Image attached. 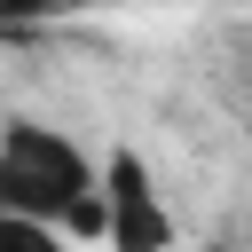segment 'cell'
Segmentation results:
<instances>
[{
    "mask_svg": "<svg viewBox=\"0 0 252 252\" xmlns=\"http://www.w3.org/2000/svg\"><path fill=\"white\" fill-rule=\"evenodd\" d=\"M94 197H102V244L110 252H173V205H165L142 150H110L94 165Z\"/></svg>",
    "mask_w": 252,
    "mask_h": 252,
    "instance_id": "2",
    "label": "cell"
},
{
    "mask_svg": "<svg viewBox=\"0 0 252 252\" xmlns=\"http://www.w3.org/2000/svg\"><path fill=\"white\" fill-rule=\"evenodd\" d=\"M0 252H79L63 228L47 220H24V213H0Z\"/></svg>",
    "mask_w": 252,
    "mask_h": 252,
    "instance_id": "3",
    "label": "cell"
},
{
    "mask_svg": "<svg viewBox=\"0 0 252 252\" xmlns=\"http://www.w3.org/2000/svg\"><path fill=\"white\" fill-rule=\"evenodd\" d=\"M47 8H63V0H0V32H24V24H39Z\"/></svg>",
    "mask_w": 252,
    "mask_h": 252,
    "instance_id": "4",
    "label": "cell"
},
{
    "mask_svg": "<svg viewBox=\"0 0 252 252\" xmlns=\"http://www.w3.org/2000/svg\"><path fill=\"white\" fill-rule=\"evenodd\" d=\"M87 197H94V158L63 126H47V118H8L0 126V213L63 228V213L87 205Z\"/></svg>",
    "mask_w": 252,
    "mask_h": 252,
    "instance_id": "1",
    "label": "cell"
}]
</instances>
